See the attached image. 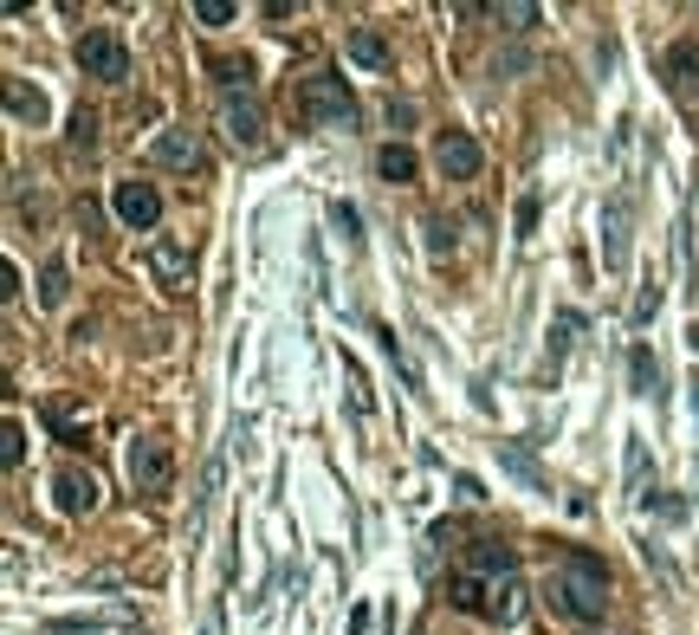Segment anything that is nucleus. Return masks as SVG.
<instances>
[{"instance_id": "7ed1b4c3", "label": "nucleus", "mask_w": 699, "mask_h": 635, "mask_svg": "<svg viewBox=\"0 0 699 635\" xmlns=\"http://www.w3.org/2000/svg\"><path fill=\"white\" fill-rule=\"evenodd\" d=\"M298 111L311 117V123H324V130H357V98H350V85L337 72H311L298 85Z\"/></svg>"}, {"instance_id": "a878e982", "label": "nucleus", "mask_w": 699, "mask_h": 635, "mask_svg": "<svg viewBox=\"0 0 699 635\" xmlns=\"http://www.w3.org/2000/svg\"><path fill=\"white\" fill-rule=\"evenodd\" d=\"M583 331V311H557V337H551V357H563L570 350V337Z\"/></svg>"}, {"instance_id": "2eb2a0df", "label": "nucleus", "mask_w": 699, "mask_h": 635, "mask_svg": "<svg viewBox=\"0 0 699 635\" xmlns=\"http://www.w3.org/2000/svg\"><path fill=\"white\" fill-rule=\"evenodd\" d=\"M7 117L13 123H46V91H33L27 78H7Z\"/></svg>"}, {"instance_id": "c85d7f7f", "label": "nucleus", "mask_w": 699, "mask_h": 635, "mask_svg": "<svg viewBox=\"0 0 699 635\" xmlns=\"http://www.w3.org/2000/svg\"><path fill=\"white\" fill-rule=\"evenodd\" d=\"M655 311H661V286H648V292H641V299H635V325H648V318H655Z\"/></svg>"}, {"instance_id": "c756f323", "label": "nucleus", "mask_w": 699, "mask_h": 635, "mask_svg": "<svg viewBox=\"0 0 699 635\" xmlns=\"http://www.w3.org/2000/svg\"><path fill=\"white\" fill-rule=\"evenodd\" d=\"M531 227H538V201L525 195V201H518V234H531Z\"/></svg>"}, {"instance_id": "39448f33", "label": "nucleus", "mask_w": 699, "mask_h": 635, "mask_svg": "<svg viewBox=\"0 0 699 635\" xmlns=\"http://www.w3.org/2000/svg\"><path fill=\"white\" fill-rule=\"evenodd\" d=\"M169 480H176L169 441H162V435H137V441H130V486L156 499V493H169Z\"/></svg>"}, {"instance_id": "4468645a", "label": "nucleus", "mask_w": 699, "mask_h": 635, "mask_svg": "<svg viewBox=\"0 0 699 635\" xmlns=\"http://www.w3.org/2000/svg\"><path fill=\"white\" fill-rule=\"evenodd\" d=\"M188 247L182 240H156V247H149V272H156V279H162V286H188Z\"/></svg>"}, {"instance_id": "dca6fc26", "label": "nucleus", "mask_w": 699, "mask_h": 635, "mask_svg": "<svg viewBox=\"0 0 699 635\" xmlns=\"http://www.w3.org/2000/svg\"><path fill=\"white\" fill-rule=\"evenodd\" d=\"M415 169H421V162H415L408 143H382V150H376V176H382V182H415Z\"/></svg>"}, {"instance_id": "9b49d317", "label": "nucleus", "mask_w": 699, "mask_h": 635, "mask_svg": "<svg viewBox=\"0 0 699 635\" xmlns=\"http://www.w3.org/2000/svg\"><path fill=\"white\" fill-rule=\"evenodd\" d=\"M602 266L609 272L628 266V195H609V208H602Z\"/></svg>"}, {"instance_id": "1a4fd4ad", "label": "nucleus", "mask_w": 699, "mask_h": 635, "mask_svg": "<svg viewBox=\"0 0 699 635\" xmlns=\"http://www.w3.org/2000/svg\"><path fill=\"white\" fill-rule=\"evenodd\" d=\"M156 162H162V169H182V176H201V169H208V150H201L194 130H162V137H156Z\"/></svg>"}, {"instance_id": "2f4dec72", "label": "nucleus", "mask_w": 699, "mask_h": 635, "mask_svg": "<svg viewBox=\"0 0 699 635\" xmlns=\"http://www.w3.org/2000/svg\"><path fill=\"white\" fill-rule=\"evenodd\" d=\"M687 344H693V350H699V325H693V331H687Z\"/></svg>"}, {"instance_id": "412c9836", "label": "nucleus", "mask_w": 699, "mask_h": 635, "mask_svg": "<svg viewBox=\"0 0 699 635\" xmlns=\"http://www.w3.org/2000/svg\"><path fill=\"white\" fill-rule=\"evenodd\" d=\"M66 292H72L66 260H46V272H39V299H46V305H66Z\"/></svg>"}, {"instance_id": "a211bd4d", "label": "nucleus", "mask_w": 699, "mask_h": 635, "mask_svg": "<svg viewBox=\"0 0 699 635\" xmlns=\"http://www.w3.org/2000/svg\"><path fill=\"white\" fill-rule=\"evenodd\" d=\"M628 376H635V396H661V364H655V350H648V344H635V350H628Z\"/></svg>"}, {"instance_id": "9d476101", "label": "nucleus", "mask_w": 699, "mask_h": 635, "mask_svg": "<svg viewBox=\"0 0 699 635\" xmlns=\"http://www.w3.org/2000/svg\"><path fill=\"white\" fill-rule=\"evenodd\" d=\"M52 493H59V513H66V519H84V513L98 506V474H91V467H59Z\"/></svg>"}, {"instance_id": "6ab92c4d", "label": "nucleus", "mask_w": 699, "mask_h": 635, "mask_svg": "<svg viewBox=\"0 0 699 635\" xmlns=\"http://www.w3.org/2000/svg\"><path fill=\"white\" fill-rule=\"evenodd\" d=\"M453 609H467V616H486V577H453Z\"/></svg>"}, {"instance_id": "20e7f679", "label": "nucleus", "mask_w": 699, "mask_h": 635, "mask_svg": "<svg viewBox=\"0 0 699 635\" xmlns=\"http://www.w3.org/2000/svg\"><path fill=\"white\" fill-rule=\"evenodd\" d=\"M72 59H78L84 78H104V85H123V78H130V46H123L117 27H84Z\"/></svg>"}, {"instance_id": "6e6552de", "label": "nucleus", "mask_w": 699, "mask_h": 635, "mask_svg": "<svg viewBox=\"0 0 699 635\" xmlns=\"http://www.w3.org/2000/svg\"><path fill=\"white\" fill-rule=\"evenodd\" d=\"M479 143L467 137V130H441V143H435V169H441L447 182H473L479 176Z\"/></svg>"}, {"instance_id": "0eeeda50", "label": "nucleus", "mask_w": 699, "mask_h": 635, "mask_svg": "<svg viewBox=\"0 0 699 635\" xmlns=\"http://www.w3.org/2000/svg\"><path fill=\"white\" fill-rule=\"evenodd\" d=\"M111 208H117V221L137 227V234H149V227L162 221V195H156L149 182H117L111 188Z\"/></svg>"}, {"instance_id": "5701e85b", "label": "nucleus", "mask_w": 699, "mask_h": 635, "mask_svg": "<svg viewBox=\"0 0 699 635\" xmlns=\"http://www.w3.org/2000/svg\"><path fill=\"white\" fill-rule=\"evenodd\" d=\"M421 234H428V254H435V260H441V254H453V227H447L441 215H428V221H421Z\"/></svg>"}, {"instance_id": "f3484780", "label": "nucleus", "mask_w": 699, "mask_h": 635, "mask_svg": "<svg viewBox=\"0 0 699 635\" xmlns=\"http://www.w3.org/2000/svg\"><path fill=\"white\" fill-rule=\"evenodd\" d=\"M499 460H506V467H512V474H518V480H525V486H538V493H551V480H545V467L531 460V448H525V441H499Z\"/></svg>"}, {"instance_id": "4be33fe9", "label": "nucleus", "mask_w": 699, "mask_h": 635, "mask_svg": "<svg viewBox=\"0 0 699 635\" xmlns=\"http://www.w3.org/2000/svg\"><path fill=\"white\" fill-rule=\"evenodd\" d=\"M331 227L343 234V240H350V247H363V215H357L350 201H337V208H331Z\"/></svg>"}, {"instance_id": "aec40b11", "label": "nucleus", "mask_w": 699, "mask_h": 635, "mask_svg": "<svg viewBox=\"0 0 699 635\" xmlns=\"http://www.w3.org/2000/svg\"><path fill=\"white\" fill-rule=\"evenodd\" d=\"M628 486H635V493H628L635 506L655 499V493H648V448H641V441H628Z\"/></svg>"}, {"instance_id": "f8f14e48", "label": "nucleus", "mask_w": 699, "mask_h": 635, "mask_svg": "<svg viewBox=\"0 0 699 635\" xmlns=\"http://www.w3.org/2000/svg\"><path fill=\"white\" fill-rule=\"evenodd\" d=\"M486 616H492L499 629H512L518 616H525V584H518V570H506V577H486Z\"/></svg>"}, {"instance_id": "ddd939ff", "label": "nucleus", "mask_w": 699, "mask_h": 635, "mask_svg": "<svg viewBox=\"0 0 699 635\" xmlns=\"http://www.w3.org/2000/svg\"><path fill=\"white\" fill-rule=\"evenodd\" d=\"M363 72H389L396 66V46H389V33L382 27H350V46H343Z\"/></svg>"}, {"instance_id": "bb28decb", "label": "nucleus", "mask_w": 699, "mask_h": 635, "mask_svg": "<svg viewBox=\"0 0 699 635\" xmlns=\"http://www.w3.org/2000/svg\"><path fill=\"white\" fill-rule=\"evenodd\" d=\"M499 20H512V33H531V20H538V7H525V0H512V7H499Z\"/></svg>"}, {"instance_id": "393cba45", "label": "nucleus", "mask_w": 699, "mask_h": 635, "mask_svg": "<svg viewBox=\"0 0 699 635\" xmlns=\"http://www.w3.org/2000/svg\"><path fill=\"white\" fill-rule=\"evenodd\" d=\"M0 460H7V467L27 460V428H20V421H7V435H0Z\"/></svg>"}, {"instance_id": "7c9ffc66", "label": "nucleus", "mask_w": 699, "mask_h": 635, "mask_svg": "<svg viewBox=\"0 0 699 635\" xmlns=\"http://www.w3.org/2000/svg\"><path fill=\"white\" fill-rule=\"evenodd\" d=\"M687 389H693V415H699V376H693V383H687Z\"/></svg>"}, {"instance_id": "423d86ee", "label": "nucleus", "mask_w": 699, "mask_h": 635, "mask_svg": "<svg viewBox=\"0 0 699 635\" xmlns=\"http://www.w3.org/2000/svg\"><path fill=\"white\" fill-rule=\"evenodd\" d=\"M661 78L673 105H699V39H680L661 52Z\"/></svg>"}, {"instance_id": "f257e3e1", "label": "nucleus", "mask_w": 699, "mask_h": 635, "mask_svg": "<svg viewBox=\"0 0 699 635\" xmlns=\"http://www.w3.org/2000/svg\"><path fill=\"white\" fill-rule=\"evenodd\" d=\"M557 603L577 623H602V609H609V570H602L596 552H563L557 558Z\"/></svg>"}, {"instance_id": "b1692460", "label": "nucleus", "mask_w": 699, "mask_h": 635, "mask_svg": "<svg viewBox=\"0 0 699 635\" xmlns=\"http://www.w3.org/2000/svg\"><path fill=\"white\" fill-rule=\"evenodd\" d=\"M233 13H240L233 0H194V20H201V27H227Z\"/></svg>"}, {"instance_id": "f03ea898", "label": "nucleus", "mask_w": 699, "mask_h": 635, "mask_svg": "<svg viewBox=\"0 0 699 635\" xmlns=\"http://www.w3.org/2000/svg\"><path fill=\"white\" fill-rule=\"evenodd\" d=\"M221 72V130L233 150H259L266 143V111H259V91L247 66H214Z\"/></svg>"}, {"instance_id": "cd10ccee", "label": "nucleus", "mask_w": 699, "mask_h": 635, "mask_svg": "<svg viewBox=\"0 0 699 635\" xmlns=\"http://www.w3.org/2000/svg\"><path fill=\"white\" fill-rule=\"evenodd\" d=\"M72 143H78V150H91V143H98V117H91V111L72 117Z\"/></svg>"}]
</instances>
